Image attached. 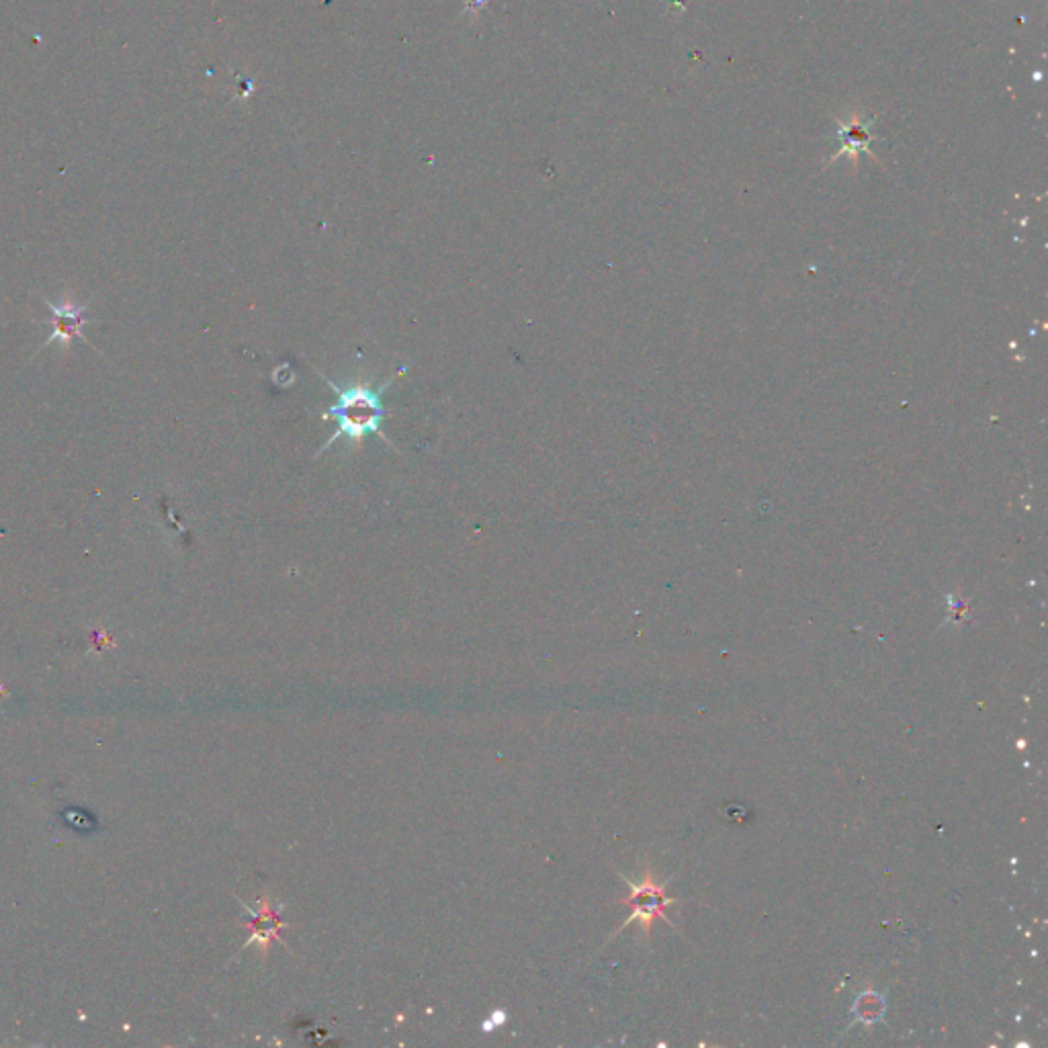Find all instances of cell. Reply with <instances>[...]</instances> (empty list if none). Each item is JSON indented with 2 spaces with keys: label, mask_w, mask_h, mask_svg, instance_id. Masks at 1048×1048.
I'll return each instance as SVG.
<instances>
[{
  "label": "cell",
  "mask_w": 1048,
  "mask_h": 1048,
  "mask_svg": "<svg viewBox=\"0 0 1048 1048\" xmlns=\"http://www.w3.org/2000/svg\"><path fill=\"white\" fill-rule=\"evenodd\" d=\"M385 387L379 391H373L367 385H353L344 391L338 389V400L326 414V420L338 422V434L330 443L340 439V436H346L351 443L361 445L369 432L381 430V422L385 418L381 393Z\"/></svg>",
  "instance_id": "obj_1"
},
{
  "label": "cell",
  "mask_w": 1048,
  "mask_h": 1048,
  "mask_svg": "<svg viewBox=\"0 0 1048 1048\" xmlns=\"http://www.w3.org/2000/svg\"><path fill=\"white\" fill-rule=\"evenodd\" d=\"M621 877H623V875H621ZM623 881L629 885L631 893H629V897L621 899L619 903L631 907V917H629V920L623 922V926H621L617 932H621V930L627 928L629 924L637 922V924L641 926V930H643V936L649 938L655 920H664L668 926L674 928V922H672L670 917H668V909L674 907V905H678L680 901L674 899V897H668V895H666V885H668V883H658V881H655L653 870H651L649 866L645 868V877H643V881L633 883V881H629L627 877H623Z\"/></svg>",
  "instance_id": "obj_2"
},
{
  "label": "cell",
  "mask_w": 1048,
  "mask_h": 1048,
  "mask_svg": "<svg viewBox=\"0 0 1048 1048\" xmlns=\"http://www.w3.org/2000/svg\"><path fill=\"white\" fill-rule=\"evenodd\" d=\"M240 905L248 913V920H246L244 928L250 932V938L244 944V948L256 944L260 948V956L267 958L273 942H281L283 946H287V942L283 940L281 932L289 930L291 926L283 920V915L279 913V909H277V905H275V901L271 897L260 895L254 905H248L244 901H240Z\"/></svg>",
  "instance_id": "obj_3"
},
{
  "label": "cell",
  "mask_w": 1048,
  "mask_h": 1048,
  "mask_svg": "<svg viewBox=\"0 0 1048 1048\" xmlns=\"http://www.w3.org/2000/svg\"><path fill=\"white\" fill-rule=\"evenodd\" d=\"M48 308L54 312V332L43 346H48L50 342H56V340L70 344L72 338H82V326L86 322L84 305H74L70 301H66L64 305H58L54 301H48Z\"/></svg>",
  "instance_id": "obj_4"
},
{
  "label": "cell",
  "mask_w": 1048,
  "mask_h": 1048,
  "mask_svg": "<svg viewBox=\"0 0 1048 1048\" xmlns=\"http://www.w3.org/2000/svg\"><path fill=\"white\" fill-rule=\"evenodd\" d=\"M870 121H860L858 117H852L848 123L840 121L838 136L842 140V150L836 152V156H842L844 152H850L852 156H856L860 150L868 152V144L872 140V134L868 131Z\"/></svg>",
  "instance_id": "obj_5"
}]
</instances>
